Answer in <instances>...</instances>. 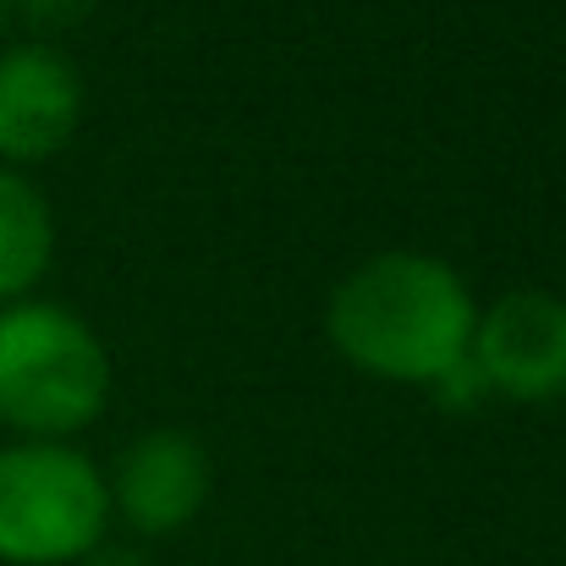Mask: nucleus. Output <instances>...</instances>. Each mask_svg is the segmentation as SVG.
Returning <instances> with one entry per match:
<instances>
[{"mask_svg": "<svg viewBox=\"0 0 566 566\" xmlns=\"http://www.w3.org/2000/svg\"><path fill=\"white\" fill-rule=\"evenodd\" d=\"M336 353L379 379L440 385L473 347V292L434 253H375L331 292Z\"/></svg>", "mask_w": 566, "mask_h": 566, "instance_id": "f257e3e1", "label": "nucleus"}, {"mask_svg": "<svg viewBox=\"0 0 566 566\" xmlns=\"http://www.w3.org/2000/svg\"><path fill=\"white\" fill-rule=\"evenodd\" d=\"M111 358L99 336L61 303L0 308V423L22 440H61L99 418Z\"/></svg>", "mask_w": 566, "mask_h": 566, "instance_id": "f03ea898", "label": "nucleus"}, {"mask_svg": "<svg viewBox=\"0 0 566 566\" xmlns=\"http://www.w3.org/2000/svg\"><path fill=\"white\" fill-rule=\"evenodd\" d=\"M111 484L66 440L0 446V562L66 566L105 545Z\"/></svg>", "mask_w": 566, "mask_h": 566, "instance_id": "7ed1b4c3", "label": "nucleus"}, {"mask_svg": "<svg viewBox=\"0 0 566 566\" xmlns=\"http://www.w3.org/2000/svg\"><path fill=\"white\" fill-rule=\"evenodd\" d=\"M490 396L512 401H556L566 396V297L556 292H512L473 325L468 347Z\"/></svg>", "mask_w": 566, "mask_h": 566, "instance_id": "20e7f679", "label": "nucleus"}, {"mask_svg": "<svg viewBox=\"0 0 566 566\" xmlns=\"http://www.w3.org/2000/svg\"><path fill=\"white\" fill-rule=\"evenodd\" d=\"M83 122V77L50 44L0 50V160L33 166L72 144Z\"/></svg>", "mask_w": 566, "mask_h": 566, "instance_id": "39448f33", "label": "nucleus"}, {"mask_svg": "<svg viewBox=\"0 0 566 566\" xmlns=\"http://www.w3.org/2000/svg\"><path fill=\"white\" fill-rule=\"evenodd\" d=\"M209 501V457L188 429H144L116 468L111 512L127 517L133 534L166 539L188 528Z\"/></svg>", "mask_w": 566, "mask_h": 566, "instance_id": "423d86ee", "label": "nucleus"}, {"mask_svg": "<svg viewBox=\"0 0 566 566\" xmlns=\"http://www.w3.org/2000/svg\"><path fill=\"white\" fill-rule=\"evenodd\" d=\"M55 253V220L44 192L11 166H0V308L22 303V292L44 275Z\"/></svg>", "mask_w": 566, "mask_h": 566, "instance_id": "0eeeda50", "label": "nucleus"}, {"mask_svg": "<svg viewBox=\"0 0 566 566\" xmlns=\"http://www.w3.org/2000/svg\"><path fill=\"white\" fill-rule=\"evenodd\" d=\"M6 6H17L33 28H77L94 11V0H6Z\"/></svg>", "mask_w": 566, "mask_h": 566, "instance_id": "6e6552de", "label": "nucleus"}, {"mask_svg": "<svg viewBox=\"0 0 566 566\" xmlns=\"http://www.w3.org/2000/svg\"><path fill=\"white\" fill-rule=\"evenodd\" d=\"M83 566H149V556L138 551V545H94Z\"/></svg>", "mask_w": 566, "mask_h": 566, "instance_id": "1a4fd4ad", "label": "nucleus"}, {"mask_svg": "<svg viewBox=\"0 0 566 566\" xmlns=\"http://www.w3.org/2000/svg\"><path fill=\"white\" fill-rule=\"evenodd\" d=\"M6 11H11V6H6V0H0V28H6Z\"/></svg>", "mask_w": 566, "mask_h": 566, "instance_id": "9d476101", "label": "nucleus"}]
</instances>
